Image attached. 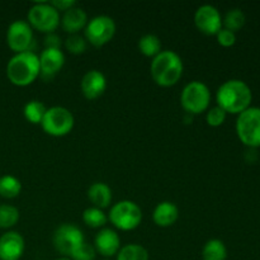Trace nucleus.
<instances>
[{"mask_svg":"<svg viewBox=\"0 0 260 260\" xmlns=\"http://www.w3.org/2000/svg\"><path fill=\"white\" fill-rule=\"evenodd\" d=\"M245 13L241 9H239V8H234V9L229 10V12L226 13L225 18L222 19V24L225 25L226 29L231 30V32L234 33L240 30L241 28L245 25Z\"/></svg>","mask_w":260,"mask_h":260,"instance_id":"nucleus-25","label":"nucleus"},{"mask_svg":"<svg viewBox=\"0 0 260 260\" xmlns=\"http://www.w3.org/2000/svg\"><path fill=\"white\" fill-rule=\"evenodd\" d=\"M226 112L223 111L222 108H220L218 106L212 107L207 111V114H206V121L210 124L211 127H220L221 124L225 122L226 119Z\"/></svg>","mask_w":260,"mask_h":260,"instance_id":"nucleus-29","label":"nucleus"},{"mask_svg":"<svg viewBox=\"0 0 260 260\" xmlns=\"http://www.w3.org/2000/svg\"><path fill=\"white\" fill-rule=\"evenodd\" d=\"M236 135L245 146L250 149L260 147V108L249 107L236 119Z\"/></svg>","mask_w":260,"mask_h":260,"instance_id":"nucleus-4","label":"nucleus"},{"mask_svg":"<svg viewBox=\"0 0 260 260\" xmlns=\"http://www.w3.org/2000/svg\"><path fill=\"white\" fill-rule=\"evenodd\" d=\"M152 80L162 88L175 85L183 75V61L175 51H161L150 65Z\"/></svg>","mask_w":260,"mask_h":260,"instance_id":"nucleus-2","label":"nucleus"},{"mask_svg":"<svg viewBox=\"0 0 260 260\" xmlns=\"http://www.w3.org/2000/svg\"><path fill=\"white\" fill-rule=\"evenodd\" d=\"M88 23V14L85 10L80 7H73L63 13L61 19V25L63 30L70 35H78L79 30L84 29Z\"/></svg>","mask_w":260,"mask_h":260,"instance_id":"nucleus-17","label":"nucleus"},{"mask_svg":"<svg viewBox=\"0 0 260 260\" xmlns=\"http://www.w3.org/2000/svg\"><path fill=\"white\" fill-rule=\"evenodd\" d=\"M194 24L200 32L207 36H216L222 28V17L217 8L205 4L196 10Z\"/></svg>","mask_w":260,"mask_h":260,"instance_id":"nucleus-12","label":"nucleus"},{"mask_svg":"<svg viewBox=\"0 0 260 260\" xmlns=\"http://www.w3.org/2000/svg\"><path fill=\"white\" fill-rule=\"evenodd\" d=\"M104 260H109V259H104Z\"/></svg>","mask_w":260,"mask_h":260,"instance_id":"nucleus-35","label":"nucleus"},{"mask_svg":"<svg viewBox=\"0 0 260 260\" xmlns=\"http://www.w3.org/2000/svg\"><path fill=\"white\" fill-rule=\"evenodd\" d=\"M94 249L96 253L106 258L117 255L121 249L119 235L112 229H103L96 234L95 239H94Z\"/></svg>","mask_w":260,"mask_h":260,"instance_id":"nucleus-16","label":"nucleus"},{"mask_svg":"<svg viewBox=\"0 0 260 260\" xmlns=\"http://www.w3.org/2000/svg\"><path fill=\"white\" fill-rule=\"evenodd\" d=\"M19 221V210L12 205H0V229H10Z\"/></svg>","mask_w":260,"mask_h":260,"instance_id":"nucleus-27","label":"nucleus"},{"mask_svg":"<svg viewBox=\"0 0 260 260\" xmlns=\"http://www.w3.org/2000/svg\"><path fill=\"white\" fill-rule=\"evenodd\" d=\"M66 50L74 55H81L86 50V40L85 37L80 35H70L65 40Z\"/></svg>","mask_w":260,"mask_h":260,"instance_id":"nucleus-28","label":"nucleus"},{"mask_svg":"<svg viewBox=\"0 0 260 260\" xmlns=\"http://www.w3.org/2000/svg\"><path fill=\"white\" fill-rule=\"evenodd\" d=\"M28 23L32 29L43 33H53L61 23L60 12L50 3H36L28 10Z\"/></svg>","mask_w":260,"mask_h":260,"instance_id":"nucleus-8","label":"nucleus"},{"mask_svg":"<svg viewBox=\"0 0 260 260\" xmlns=\"http://www.w3.org/2000/svg\"><path fill=\"white\" fill-rule=\"evenodd\" d=\"M178 217H179L178 207L173 202H168V201L159 203L152 212V220L160 228H169L174 225Z\"/></svg>","mask_w":260,"mask_h":260,"instance_id":"nucleus-18","label":"nucleus"},{"mask_svg":"<svg viewBox=\"0 0 260 260\" xmlns=\"http://www.w3.org/2000/svg\"><path fill=\"white\" fill-rule=\"evenodd\" d=\"M88 198L94 207L103 210L111 206L112 202V189L109 185L103 182H95L89 187Z\"/></svg>","mask_w":260,"mask_h":260,"instance_id":"nucleus-19","label":"nucleus"},{"mask_svg":"<svg viewBox=\"0 0 260 260\" xmlns=\"http://www.w3.org/2000/svg\"><path fill=\"white\" fill-rule=\"evenodd\" d=\"M50 4L52 5L56 10H58V12H60V10L66 12V10H69L70 8L75 7L76 3L74 2V0H53Z\"/></svg>","mask_w":260,"mask_h":260,"instance_id":"nucleus-32","label":"nucleus"},{"mask_svg":"<svg viewBox=\"0 0 260 260\" xmlns=\"http://www.w3.org/2000/svg\"><path fill=\"white\" fill-rule=\"evenodd\" d=\"M96 251L93 245L88 243H84L74 251L70 255L71 260H94L95 259Z\"/></svg>","mask_w":260,"mask_h":260,"instance_id":"nucleus-30","label":"nucleus"},{"mask_svg":"<svg viewBox=\"0 0 260 260\" xmlns=\"http://www.w3.org/2000/svg\"><path fill=\"white\" fill-rule=\"evenodd\" d=\"M40 75V58L33 51L15 53L7 65L8 79L17 86L30 85Z\"/></svg>","mask_w":260,"mask_h":260,"instance_id":"nucleus-3","label":"nucleus"},{"mask_svg":"<svg viewBox=\"0 0 260 260\" xmlns=\"http://www.w3.org/2000/svg\"><path fill=\"white\" fill-rule=\"evenodd\" d=\"M139 50L142 55L154 58L161 52V41L156 35H145L139 40Z\"/></svg>","mask_w":260,"mask_h":260,"instance_id":"nucleus-21","label":"nucleus"},{"mask_svg":"<svg viewBox=\"0 0 260 260\" xmlns=\"http://www.w3.org/2000/svg\"><path fill=\"white\" fill-rule=\"evenodd\" d=\"M81 91L89 101L98 99L103 95L107 89V79L104 74L99 70H89L84 74L80 83Z\"/></svg>","mask_w":260,"mask_h":260,"instance_id":"nucleus-15","label":"nucleus"},{"mask_svg":"<svg viewBox=\"0 0 260 260\" xmlns=\"http://www.w3.org/2000/svg\"><path fill=\"white\" fill-rule=\"evenodd\" d=\"M74 123L75 119L73 113L65 107L56 106L46 111L41 126L43 131L50 136L62 137L70 134L71 129L74 128Z\"/></svg>","mask_w":260,"mask_h":260,"instance_id":"nucleus-7","label":"nucleus"},{"mask_svg":"<svg viewBox=\"0 0 260 260\" xmlns=\"http://www.w3.org/2000/svg\"><path fill=\"white\" fill-rule=\"evenodd\" d=\"M84 33L86 42L95 47H102L111 42L116 35V22L108 15H96L88 20Z\"/></svg>","mask_w":260,"mask_h":260,"instance_id":"nucleus-9","label":"nucleus"},{"mask_svg":"<svg viewBox=\"0 0 260 260\" xmlns=\"http://www.w3.org/2000/svg\"><path fill=\"white\" fill-rule=\"evenodd\" d=\"M45 48H60L61 38L55 33H48L45 38Z\"/></svg>","mask_w":260,"mask_h":260,"instance_id":"nucleus-33","label":"nucleus"},{"mask_svg":"<svg viewBox=\"0 0 260 260\" xmlns=\"http://www.w3.org/2000/svg\"><path fill=\"white\" fill-rule=\"evenodd\" d=\"M55 260H71L70 258H66V256H63V258H58V259H55Z\"/></svg>","mask_w":260,"mask_h":260,"instance_id":"nucleus-34","label":"nucleus"},{"mask_svg":"<svg viewBox=\"0 0 260 260\" xmlns=\"http://www.w3.org/2000/svg\"><path fill=\"white\" fill-rule=\"evenodd\" d=\"M52 243L58 253L65 255L66 258H70L71 254L81 244L85 243V239H84L83 231L78 226L71 225V223H62L53 233Z\"/></svg>","mask_w":260,"mask_h":260,"instance_id":"nucleus-10","label":"nucleus"},{"mask_svg":"<svg viewBox=\"0 0 260 260\" xmlns=\"http://www.w3.org/2000/svg\"><path fill=\"white\" fill-rule=\"evenodd\" d=\"M203 260H226L228 259V249L223 241L218 239H211L205 244L202 249Z\"/></svg>","mask_w":260,"mask_h":260,"instance_id":"nucleus-20","label":"nucleus"},{"mask_svg":"<svg viewBox=\"0 0 260 260\" xmlns=\"http://www.w3.org/2000/svg\"><path fill=\"white\" fill-rule=\"evenodd\" d=\"M216 37H217L218 45H221L222 47H231L236 43V35L226 28H221Z\"/></svg>","mask_w":260,"mask_h":260,"instance_id":"nucleus-31","label":"nucleus"},{"mask_svg":"<svg viewBox=\"0 0 260 260\" xmlns=\"http://www.w3.org/2000/svg\"><path fill=\"white\" fill-rule=\"evenodd\" d=\"M41 76L45 80L52 79L65 63V55L60 48H45L38 56Z\"/></svg>","mask_w":260,"mask_h":260,"instance_id":"nucleus-14","label":"nucleus"},{"mask_svg":"<svg viewBox=\"0 0 260 260\" xmlns=\"http://www.w3.org/2000/svg\"><path fill=\"white\" fill-rule=\"evenodd\" d=\"M83 221L86 226L91 229H101L108 221V216L96 207H89L83 212Z\"/></svg>","mask_w":260,"mask_h":260,"instance_id":"nucleus-26","label":"nucleus"},{"mask_svg":"<svg viewBox=\"0 0 260 260\" xmlns=\"http://www.w3.org/2000/svg\"><path fill=\"white\" fill-rule=\"evenodd\" d=\"M114 228L122 231H131L139 228L142 221V211L137 203L132 201H119L112 206L108 216Z\"/></svg>","mask_w":260,"mask_h":260,"instance_id":"nucleus-6","label":"nucleus"},{"mask_svg":"<svg viewBox=\"0 0 260 260\" xmlns=\"http://www.w3.org/2000/svg\"><path fill=\"white\" fill-rule=\"evenodd\" d=\"M7 43L15 53L32 51L30 46L33 43V29L29 23L22 19L10 23L7 30Z\"/></svg>","mask_w":260,"mask_h":260,"instance_id":"nucleus-11","label":"nucleus"},{"mask_svg":"<svg viewBox=\"0 0 260 260\" xmlns=\"http://www.w3.org/2000/svg\"><path fill=\"white\" fill-rule=\"evenodd\" d=\"M46 108L45 104L40 101H30L28 102L23 109V114H24L25 119L33 124H41L43 117H45Z\"/></svg>","mask_w":260,"mask_h":260,"instance_id":"nucleus-24","label":"nucleus"},{"mask_svg":"<svg viewBox=\"0 0 260 260\" xmlns=\"http://www.w3.org/2000/svg\"><path fill=\"white\" fill-rule=\"evenodd\" d=\"M150 255L146 248L139 244H128L122 246L117 254V260H149Z\"/></svg>","mask_w":260,"mask_h":260,"instance_id":"nucleus-23","label":"nucleus"},{"mask_svg":"<svg viewBox=\"0 0 260 260\" xmlns=\"http://www.w3.org/2000/svg\"><path fill=\"white\" fill-rule=\"evenodd\" d=\"M22 190V183L18 178L13 175H3L0 177V196L3 198H12L18 197Z\"/></svg>","mask_w":260,"mask_h":260,"instance_id":"nucleus-22","label":"nucleus"},{"mask_svg":"<svg viewBox=\"0 0 260 260\" xmlns=\"http://www.w3.org/2000/svg\"><path fill=\"white\" fill-rule=\"evenodd\" d=\"M24 249V239L17 231H8L0 236V260H19Z\"/></svg>","mask_w":260,"mask_h":260,"instance_id":"nucleus-13","label":"nucleus"},{"mask_svg":"<svg viewBox=\"0 0 260 260\" xmlns=\"http://www.w3.org/2000/svg\"><path fill=\"white\" fill-rule=\"evenodd\" d=\"M211 103V91L202 81H190L183 88L180 104L188 114H200L208 111Z\"/></svg>","mask_w":260,"mask_h":260,"instance_id":"nucleus-5","label":"nucleus"},{"mask_svg":"<svg viewBox=\"0 0 260 260\" xmlns=\"http://www.w3.org/2000/svg\"><path fill=\"white\" fill-rule=\"evenodd\" d=\"M253 93L245 81L239 79H231L225 81L216 93V102L220 108L226 113L240 114L249 107H251Z\"/></svg>","mask_w":260,"mask_h":260,"instance_id":"nucleus-1","label":"nucleus"}]
</instances>
